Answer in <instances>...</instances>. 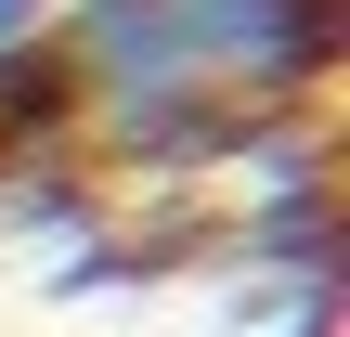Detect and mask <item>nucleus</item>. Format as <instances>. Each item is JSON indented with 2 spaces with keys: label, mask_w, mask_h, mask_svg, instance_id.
I'll list each match as a JSON object with an SVG mask.
<instances>
[{
  "label": "nucleus",
  "mask_w": 350,
  "mask_h": 337,
  "mask_svg": "<svg viewBox=\"0 0 350 337\" xmlns=\"http://www.w3.org/2000/svg\"><path fill=\"white\" fill-rule=\"evenodd\" d=\"M325 13L338 0H104L78 26V52L117 65V78H169V65H325Z\"/></svg>",
  "instance_id": "nucleus-1"
},
{
  "label": "nucleus",
  "mask_w": 350,
  "mask_h": 337,
  "mask_svg": "<svg viewBox=\"0 0 350 337\" xmlns=\"http://www.w3.org/2000/svg\"><path fill=\"white\" fill-rule=\"evenodd\" d=\"M26 26H39V0H0V39H26Z\"/></svg>",
  "instance_id": "nucleus-2"
}]
</instances>
